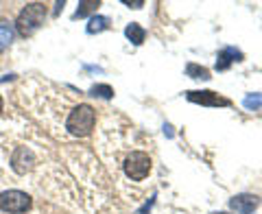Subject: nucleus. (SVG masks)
<instances>
[{
    "label": "nucleus",
    "instance_id": "nucleus-3",
    "mask_svg": "<svg viewBox=\"0 0 262 214\" xmlns=\"http://www.w3.org/2000/svg\"><path fill=\"white\" fill-rule=\"evenodd\" d=\"M125 173H127L129 179H134V182H142V179H146L151 173V158L142 151L129 153L127 160H125Z\"/></svg>",
    "mask_w": 262,
    "mask_h": 214
},
{
    "label": "nucleus",
    "instance_id": "nucleus-15",
    "mask_svg": "<svg viewBox=\"0 0 262 214\" xmlns=\"http://www.w3.org/2000/svg\"><path fill=\"white\" fill-rule=\"evenodd\" d=\"M90 94H92V96H101V98H112L114 96V90L110 85L98 83V85H94L92 90H90Z\"/></svg>",
    "mask_w": 262,
    "mask_h": 214
},
{
    "label": "nucleus",
    "instance_id": "nucleus-12",
    "mask_svg": "<svg viewBox=\"0 0 262 214\" xmlns=\"http://www.w3.org/2000/svg\"><path fill=\"white\" fill-rule=\"evenodd\" d=\"M107 24H110V20L105 18V15H94V18L90 20V24H88V33H90V35L101 33V31L107 29Z\"/></svg>",
    "mask_w": 262,
    "mask_h": 214
},
{
    "label": "nucleus",
    "instance_id": "nucleus-8",
    "mask_svg": "<svg viewBox=\"0 0 262 214\" xmlns=\"http://www.w3.org/2000/svg\"><path fill=\"white\" fill-rule=\"evenodd\" d=\"M234 61H243V53L234 46H227L216 55V70H227Z\"/></svg>",
    "mask_w": 262,
    "mask_h": 214
},
{
    "label": "nucleus",
    "instance_id": "nucleus-17",
    "mask_svg": "<svg viewBox=\"0 0 262 214\" xmlns=\"http://www.w3.org/2000/svg\"><path fill=\"white\" fill-rule=\"evenodd\" d=\"M0 112H3V96H0Z\"/></svg>",
    "mask_w": 262,
    "mask_h": 214
},
{
    "label": "nucleus",
    "instance_id": "nucleus-18",
    "mask_svg": "<svg viewBox=\"0 0 262 214\" xmlns=\"http://www.w3.org/2000/svg\"><path fill=\"white\" fill-rule=\"evenodd\" d=\"M219 214H225V212H219Z\"/></svg>",
    "mask_w": 262,
    "mask_h": 214
},
{
    "label": "nucleus",
    "instance_id": "nucleus-11",
    "mask_svg": "<svg viewBox=\"0 0 262 214\" xmlns=\"http://www.w3.org/2000/svg\"><path fill=\"white\" fill-rule=\"evenodd\" d=\"M98 0H83V3H79V9L75 11V20H79V18H85L88 13H94L96 9H98Z\"/></svg>",
    "mask_w": 262,
    "mask_h": 214
},
{
    "label": "nucleus",
    "instance_id": "nucleus-5",
    "mask_svg": "<svg viewBox=\"0 0 262 214\" xmlns=\"http://www.w3.org/2000/svg\"><path fill=\"white\" fill-rule=\"evenodd\" d=\"M186 98L190 103H199V105H210V107H227L229 101L223 96H219L216 92H210V90H190L186 92Z\"/></svg>",
    "mask_w": 262,
    "mask_h": 214
},
{
    "label": "nucleus",
    "instance_id": "nucleus-4",
    "mask_svg": "<svg viewBox=\"0 0 262 214\" xmlns=\"http://www.w3.org/2000/svg\"><path fill=\"white\" fill-rule=\"evenodd\" d=\"M31 197L22 190H5L0 192V210L9 214H22L31 208Z\"/></svg>",
    "mask_w": 262,
    "mask_h": 214
},
{
    "label": "nucleus",
    "instance_id": "nucleus-10",
    "mask_svg": "<svg viewBox=\"0 0 262 214\" xmlns=\"http://www.w3.org/2000/svg\"><path fill=\"white\" fill-rule=\"evenodd\" d=\"M125 35H127V39L131 44H136V46H140L142 42H144V37H146V31L140 27L138 22H131L129 27L125 29Z\"/></svg>",
    "mask_w": 262,
    "mask_h": 214
},
{
    "label": "nucleus",
    "instance_id": "nucleus-14",
    "mask_svg": "<svg viewBox=\"0 0 262 214\" xmlns=\"http://www.w3.org/2000/svg\"><path fill=\"white\" fill-rule=\"evenodd\" d=\"M243 105H245V110H249V112H256L262 107V94L256 92V94H247L243 98Z\"/></svg>",
    "mask_w": 262,
    "mask_h": 214
},
{
    "label": "nucleus",
    "instance_id": "nucleus-6",
    "mask_svg": "<svg viewBox=\"0 0 262 214\" xmlns=\"http://www.w3.org/2000/svg\"><path fill=\"white\" fill-rule=\"evenodd\" d=\"M260 205V199L256 195H236L232 201H229V208L236 214H251Z\"/></svg>",
    "mask_w": 262,
    "mask_h": 214
},
{
    "label": "nucleus",
    "instance_id": "nucleus-1",
    "mask_svg": "<svg viewBox=\"0 0 262 214\" xmlns=\"http://www.w3.org/2000/svg\"><path fill=\"white\" fill-rule=\"evenodd\" d=\"M46 20V5L44 3H29L24 9L18 13V20H15V31L20 33L22 37H31Z\"/></svg>",
    "mask_w": 262,
    "mask_h": 214
},
{
    "label": "nucleus",
    "instance_id": "nucleus-2",
    "mask_svg": "<svg viewBox=\"0 0 262 214\" xmlns=\"http://www.w3.org/2000/svg\"><path fill=\"white\" fill-rule=\"evenodd\" d=\"M94 122H96V112L83 103V105H77L75 110L70 112L66 129H68L72 136H88L90 131L94 129Z\"/></svg>",
    "mask_w": 262,
    "mask_h": 214
},
{
    "label": "nucleus",
    "instance_id": "nucleus-16",
    "mask_svg": "<svg viewBox=\"0 0 262 214\" xmlns=\"http://www.w3.org/2000/svg\"><path fill=\"white\" fill-rule=\"evenodd\" d=\"M122 3H125L127 7H134V9H140V7L144 5V0H134V3H131V0H122Z\"/></svg>",
    "mask_w": 262,
    "mask_h": 214
},
{
    "label": "nucleus",
    "instance_id": "nucleus-13",
    "mask_svg": "<svg viewBox=\"0 0 262 214\" xmlns=\"http://www.w3.org/2000/svg\"><path fill=\"white\" fill-rule=\"evenodd\" d=\"M186 72H188V77H192V79H210V70L203 68V66H196V63H188Z\"/></svg>",
    "mask_w": 262,
    "mask_h": 214
},
{
    "label": "nucleus",
    "instance_id": "nucleus-7",
    "mask_svg": "<svg viewBox=\"0 0 262 214\" xmlns=\"http://www.w3.org/2000/svg\"><path fill=\"white\" fill-rule=\"evenodd\" d=\"M33 162H35V158H33V151H29L27 146H20V149L13 153V158H11V168L15 173H20V175H24L27 170H31Z\"/></svg>",
    "mask_w": 262,
    "mask_h": 214
},
{
    "label": "nucleus",
    "instance_id": "nucleus-9",
    "mask_svg": "<svg viewBox=\"0 0 262 214\" xmlns=\"http://www.w3.org/2000/svg\"><path fill=\"white\" fill-rule=\"evenodd\" d=\"M13 35H15V27L9 20L0 18V53L13 42Z\"/></svg>",
    "mask_w": 262,
    "mask_h": 214
}]
</instances>
